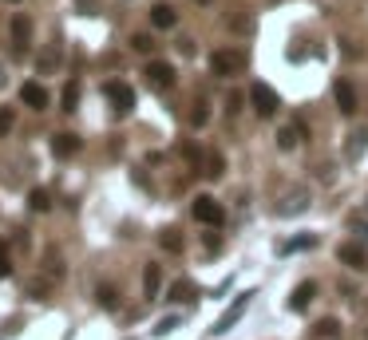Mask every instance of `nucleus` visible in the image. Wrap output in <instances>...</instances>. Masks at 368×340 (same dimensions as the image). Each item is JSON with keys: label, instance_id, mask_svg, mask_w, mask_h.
<instances>
[{"label": "nucleus", "instance_id": "obj_1", "mask_svg": "<svg viewBox=\"0 0 368 340\" xmlns=\"http://www.w3.org/2000/svg\"><path fill=\"white\" fill-rule=\"evenodd\" d=\"M246 64H250V56H246L241 48H218L214 56H210V71H214V76H222V80L246 71Z\"/></svg>", "mask_w": 368, "mask_h": 340}, {"label": "nucleus", "instance_id": "obj_2", "mask_svg": "<svg viewBox=\"0 0 368 340\" xmlns=\"http://www.w3.org/2000/svg\"><path fill=\"white\" fill-rule=\"evenodd\" d=\"M191 214L198 218V222H202V226H222V222H226L222 202H218V198H210V194H198V198H194Z\"/></svg>", "mask_w": 368, "mask_h": 340}, {"label": "nucleus", "instance_id": "obj_3", "mask_svg": "<svg viewBox=\"0 0 368 340\" xmlns=\"http://www.w3.org/2000/svg\"><path fill=\"white\" fill-rule=\"evenodd\" d=\"M250 103H254V111L261 115V119H273L277 107H281V99H277V91H273L270 83H254V87H250Z\"/></svg>", "mask_w": 368, "mask_h": 340}, {"label": "nucleus", "instance_id": "obj_4", "mask_svg": "<svg viewBox=\"0 0 368 340\" xmlns=\"http://www.w3.org/2000/svg\"><path fill=\"white\" fill-rule=\"evenodd\" d=\"M273 210H277V218L305 214V210H309V190H305V186H293V190H285V194H281V202H277Z\"/></svg>", "mask_w": 368, "mask_h": 340}, {"label": "nucleus", "instance_id": "obj_5", "mask_svg": "<svg viewBox=\"0 0 368 340\" xmlns=\"http://www.w3.org/2000/svg\"><path fill=\"white\" fill-rule=\"evenodd\" d=\"M103 95L111 99V107L115 115H127L131 107H135V91H131L123 80H111V83H103Z\"/></svg>", "mask_w": 368, "mask_h": 340}, {"label": "nucleus", "instance_id": "obj_6", "mask_svg": "<svg viewBox=\"0 0 368 340\" xmlns=\"http://www.w3.org/2000/svg\"><path fill=\"white\" fill-rule=\"evenodd\" d=\"M333 99H336V111H340V115H356V107H360L356 87H352L349 80H336L333 83Z\"/></svg>", "mask_w": 368, "mask_h": 340}, {"label": "nucleus", "instance_id": "obj_7", "mask_svg": "<svg viewBox=\"0 0 368 340\" xmlns=\"http://www.w3.org/2000/svg\"><path fill=\"white\" fill-rule=\"evenodd\" d=\"M305 135H309V127H305L301 119H289L285 127L277 131V150H293V146H301Z\"/></svg>", "mask_w": 368, "mask_h": 340}, {"label": "nucleus", "instance_id": "obj_8", "mask_svg": "<svg viewBox=\"0 0 368 340\" xmlns=\"http://www.w3.org/2000/svg\"><path fill=\"white\" fill-rule=\"evenodd\" d=\"M368 155V127H356L345 135V162H360Z\"/></svg>", "mask_w": 368, "mask_h": 340}, {"label": "nucleus", "instance_id": "obj_9", "mask_svg": "<svg viewBox=\"0 0 368 340\" xmlns=\"http://www.w3.org/2000/svg\"><path fill=\"white\" fill-rule=\"evenodd\" d=\"M143 76L151 80V87H175V67L166 64V60H151L143 67Z\"/></svg>", "mask_w": 368, "mask_h": 340}, {"label": "nucleus", "instance_id": "obj_10", "mask_svg": "<svg viewBox=\"0 0 368 340\" xmlns=\"http://www.w3.org/2000/svg\"><path fill=\"white\" fill-rule=\"evenodd\" d=\"M20 103H28V107H32V111H44V107H48L52 103V95H48V87H44V83H24V87H20Z\"/></svg>", "mask_w": 368, "mask_h": 340}, {"label": "nucleus", "instance_id": "obj_11", "mask_svg": "<svg viewBox=\"0 0 368 340\" xmlns=\"http://www.w3.org/2000/svg\"><path fill=\"white\" fill-rule=\"evenodd\" d=\"M313 297H317V281H301V285L293 289V297H289V308H293V313H305V308L313 305Z\"/></svg>", "mask_w": 368, "mask_h": 340}, {"label": "nucleus", "instance_id": "obj_12", "mask_svg": "<svg viewBox=\"0 0 368 340\" xmlns=\"http://www.w3.org/2000/svg\"><path fill=\"white\" fill-rule=\"evenodd\" d=\"M52 155H56V159H72V155H80V139H76V135H67V131L52 135Z\"/></svg>", "mask_w": 368, "mask_h": 340}, {"label": "nucleus", "instance_id": "obj_13", "mask_svg": "<svg viewBox=\"0 0 368 340\" xmlns=\"http://www.w3.org/2000/svg\"><path fill=\"white\" fill-rule=\"evenodd\" d=\"M250 297H254V293H246V297H238V301H234V308H230L222 321L214 324V337H222V332H230V324H238V317L250 308Z\"/></svg>", "mask_w": 368, "mask_h": 340}, {"label": "nucleus", "instance_id": "obj_14", "mask_svg": "<svg viewBox=\"0 0 368 340\" xmlns=\"http://www.w3.org/2000/svg\"><path fill=\"white\" fill-rule=\"evenodd\" d=\"M151 24H155V28H162V32H171V28H175L178 24V12L175 8H171V4H155V8H151Z\"/></svg>", "mask_w": 368, "mask_h": 340}, {"label": "nucleus", "instance_id": "obj_15", "mask_svg": "<svg viewBox=\"0 0 368 340\" xmlns=\"http://www.w3.org/2000/svg\"><path fill=\"white\" fill-rule=\"evenodd\" d=\"M336 258L345 261L349 269H365V245H356V242L340 245V249H336Z\"/></svg>", "mask_w": 368, "mask_h": 340}, {"label": "nucleus", "instance_id": "obj_16", "mask_svg": "<svg viewBox=\"0 0 368 340\" xmlns=\"http://www.w3.org/2000/svg\"><path fill=\"white\" fill-rule=\"evenodd\" d=\"M159 289H162V269L151 261V265L143 269V293L147 297H159Z\"/></svg>", "mask_w": 368, "mask_h": 340}, {"label": "nucleus", "instance_id": "obj_17", "mask_svg": "<svg viewBox=\"0 0 368 340\" xmlns=\"http://www.w3.org/2000/svg\"><path fill=\"white\" fill-rule=\"evenodd\" d=\"M309 332H313L317 340H336L340 337V321H336V317H325V321H317Z\"/></svg>", "mask_w": 368, "mask_h": 340}, {"label": "nucleus", "instance_id": "obj_18", "mask_svg": "<svg viewBox=\"0 0 368 340\" xmlns=\"http://www.w3.org/2000/svg\"><path fill=\"white\" fill-rule=\"evenodd\" d=\"M194 297H198V285H194V281H186V277H182V281H175V285H171V293H166V301H194Z\"/></svg>", "mask_w": 368, "mask_h": 340}, {"label": "nucleus", "instance_id": "obj_19", "mask_svg": "<svg viewBox=\"0 0 368 340\" xmlns=\"http://www.w3.org/2000/svg\"><path fill=\"white\" fill-rule=\"evenodd\" d=\"M28 36H32V20H28V16H17V20H12V40H17V52H24Z\"/></svg>", "mask_w": 368, "mask_h": 340}, {"label": "nucleus", "instance_id": "obj_20", "mask_svg": "<svg viewBox=\"0 0 368 340\" xmlns=\"http://www.w3.org/2000/svg\"><path fill=\"white\" fill-rule=\"evenodd\" d=\"M159 245L166 249V253H182V234H178V229H162Z\"/></svg>", "mask_w": 368, "mask_h": 340}, {"label": "nucleus", "instance_id": "obj_21", "mask_svg": "<svg viewBox=\"0 0 368 340\" xmlns=\"http://www.w3.org/2000/svg\"><path fill=\"white\" fill-rule=\"evenodd\" d=\"M222 170H226V159L218 155V150H210V155H206V170H202V174H206V179H222Z\"/></svg>", "mask_w": 368, "mask_h": 340}, {"label": "nucleus", "instance_id": "obj_22", "mask_svg": "<svg viewBox=\"0 0 368 340\" xmlns=\"http://www.w3.org/2000/svg\"><path fill=\"white\" fill-rule=\"evenodd\" d=\"M60 103H64V111H76V103H80V83H76V80H72V83L64 87Z\"/></svg>", "mask_w": 368, "mask_h": 340}, {"label": "nucleus", "instance_id": "obj_23", "mask_svg": "<svg viewBox=\"0 0 368 340\" xmlns=\"http://www.w3.org/2000/svg\"><path fill=\"white\" fill-rule=\"evenodd\" d=\"M28 202H32V210H40V214H44V210L52 206V194L44 190V186H36L32 194H28Z\"/></svg>", "mask_w": 368, "mask_h": 340}, {"label": "nucleus", "instance_id": "obj_24", "mask_svg": "<svg viewBox=\"0 0 368 340\" xmlns=\"http://www.w3.org/2000/svg\"><path fill=\"white\" fill-rule=\"evenodd\" d=\"M44 273L56 277V281L64 277V261H60V253H48V258H44Z\"/></svg>", "mask_w": 368, "mask_h": 340}, {"label": "nucleus", "instance_id": "obj_25", "mask_svg": "<svg viewBox=\"0 0 368 340\" xmlns=\"http://www.w3.org/2000/svg\"><path fill=\"white\" fill-rule=\"evenodd\" d=\"M210 123V107L206 103H194V111H191V127H206Z\"/></svg>", "mask_w": 368, "mask_h": 340}, {"label": "nucleus", "instance_id": "obj_26", "mask_svg": "<svg viewBox=\"0 0 368 340\" xmlns=\"http://www.w3.org/2000/svg\"><path fill=\"white\" fill-rule=\"evenodd\" d=\"M349 226H352V238L365 245V242H368V218H352Z\"/></svg>", "mask_w": 368, "mask_h": 340}, {"label": "nucleus", "instance_id": "obj_27", "mask_svg": "<svg viewBox=\"0 0 368 340\" xmlns=\"http://www.w3.org/2000/svg\"><path fill=\"white\" fill-rule=\"evenodd\" d=\"M131 48H135V52H143V56H147V52H155V40H151L147 32H139V36H131Z\"/></svg>", "mask_w": 368, "mask_h": 340}, {"label": "nucleus", "instance_id": "obj_28", "mask_svg": "<svg viewBox=\"0 0 368 340\" xmlns=\"http://www.w3.org/2000/svg\"><path fill=\"white\" fill-rule=\"evenodd\" d=\"M12 123H17V111H12V107H0V139L12 131Z\"/></svg>", "mask_w": 368, "mask_h": 340}, {"label": "nucleus", "instance_id": "obj_29", "mask_svg": "<svg viewBox=\"0 0 368 340\" xmlns=\"http://www.w3.org/2000/svg\"><path fill=\"white\" fill-rule=\"evenodd\" d=\"M313 245H317V238L309 234V238H297V242H285V245H281V253H293V249H313Z\"/></svg>", "mask_w": 368, "mask_h": 340}, {"label": "nucleus", "instance_id": "obj_30", "mask_svg": "<svg viewBox=\"0 0 368 340\" xmlns=\"http://www.w3.org/2000/svg\"><path fill=\"white\" fill-rule=\"evenodd\" d=\"M99 305H103V308H115V305H119V297H115L111 285H99Z\"/></svg>", "mask_w": 368, "mask_h": 340}, {"label": "nucleus", "instance_id": "obj_31", "mask_svg": "<svg viewBox=\"0 0 368 340\" xmlns=\"http://www.w3.org/2000/svg\"><path fill=\"white\" fill-rule=\"evenodd\" d=\"M241 103H246V95H238V91H230V99H226V115L234 119V115L241 111Z\"/></svg>", "mask_w": 368, "mask_h": 340}, {"label": "nucleus", "instance_id": "obj_32", "mask_svg": "<svg viewBox=\"0 0 368 340\" xmlns=\"http://www.w3.org/2000/svg\"><path fill=\"white\" fill-rule=\"evenodd\" d=\"M60 64V48H52V52H44V60H40V71H52V67Z\"/></svg>", "mask_w": 368, "mask_h": 340}, {"label": "nucleus", "instance_id": "obj_33", "mask_svg": "<svg viewBox=\"0 0 368 340\" xmlns=\"http://www.w3.org/2000/svg\"><path fill=\"white\" fill-rule=\"evenodd\" d=\"M12 273V261H8V245L0 242V277H8Z\"/></svg>", "mask_w": 368, "mask_h": 340}, {"label": "nucleus", "instance_id": "obj_34", "mask_svg": "<svg viewBox=\"0 0 368 340\" xmlns=\"http://www.w3.org/2000/svg\"><path fill=\"white\" fill-rule=\"evenodd\" d=\"M171 328H178V317H162V321H159V328H155V332H159V337H162V332H171Z\"/></svg>", "mask_w": 368, "mask_h": 340}, {"label": "nucleus", "instance_id": "obj_35", "mask_svg": "<svg viewBox=\"0 0 368 340\" xmlns=\"http://www.w3.org/2000/svg\"><path fill=\"white\" fill-rule=\"evenodd\" d=\"M0 87H4V64H0Z\"/></svg>", "mask_w": 368, "mask_h": 340}, {"label": "nucleus", "instance_id": "obj_36", "mask_svg": "<svg viewBox=\"0 0 368 340\" xmlns=\"http://www.w3.org/2000/svg\"><path fill=\"white\" fill-rule=\"evenodd\" d=\"M194 4H214V0H194Z\"/></svg>", "mask_w": 368, "mask_h": 340}, {"label": "nucleus", "instance_id": "obj_37", "mask_svg": "<svg viewBox=\"0 0 368 340\" xmlns=\"http://www.w3.org/2000/svg\"><path fill=\"white\" fill-rule=\"evenodd\" d=\"M12 4H20V0H12Z\"/></svg>", "mask_w": 368, "mask_h": 340}]
</instances>
